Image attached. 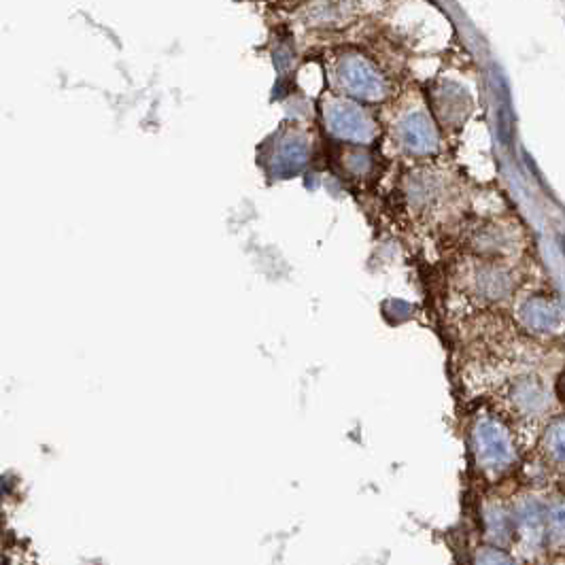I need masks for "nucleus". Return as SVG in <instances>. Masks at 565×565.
<instances>
[{"label":"nucleus","instance_id":"7ed1b4c3","mask_svg":"<svg viewBox=\"0 0 565 565\" xmlns=\"http://www.w3.org/2000/svg\"><path fill=\"white\" fill-rule=\"evenodd\" d=\"M500 134L502 141L508 145L510 143V134H512V111L504 102V107L500 109Z\"/></svg>","mask_w":565,"mask_h":565},{"label":"nucleus","instance_id":"f03ea898","mask_svg":"<svg viewBox=\"0 0 565 565\" xmlns=\"http://www.w3.org/2000/svg\"><path fill=\"white\" fill-rule=\"evenodd\" d=\"M328 126L336 136L342 139L364 141L370 136V122L366 115L349 102H338L328 109Z\"/></svg>","mask_w":565,"mask_h":565},{"label":"nucleus","instance_id":"f257e3e1","mask_svg":"<svg viewBox=\"0 0 565 565\" xmlns=\"http://www.w3.org/2000/svg\"><path fill=\"white\" fill-rule=\"evenodd\" d=\"M338 79L340 85L345 88L351 96L366 98V100H376L383 96V81L376 75L374 68L357 56H351L347 60H342L338 66Z\"/></svg>","mask_w":565,"mask_h":565}]
</instances>
